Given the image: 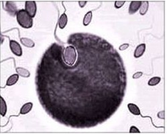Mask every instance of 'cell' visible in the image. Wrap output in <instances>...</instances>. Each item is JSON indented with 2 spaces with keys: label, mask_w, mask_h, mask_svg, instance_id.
Segmentation results:
<instances>
[{
  "label": "cell",
  "mask_w": 167,
  "mask_h": 134,
  "mask_svg": "<svg viewBox=\"0 0 167 134\" xmlns=\"http://www.w3.org/2000/svg\"><path fill=\"white\" fill-rule=\"evenodd\" d=\"M125 1H116L114 4V6L116 9H120L123 5L125 4Z\"/></svg>",
  "instance_id": "cell-19"
},
{
  "label": "cell",
  "mask_w": 167,
  "mask_h": 134,
  "mask_svg": "<svg viewBox=\"0 0 167 134\" xmlns=\"http://www.w3.org/2000/svg\"><path fill=\"white\" fill-rule=\"evenodd\" d=\"M129 46V44H128V43H126V44H121L120 47H119V50L120 51H124L126 50L127 48H128Z\"/></svg>",
  "instance_id": "cell-21"
},
{
  "label": "cell",
  "mask_w": 167,
  "mask_h": 134,
  "mask_svg": "<svg viewBox=\"0 0 167 134\" xmlns=\"http://www.w3.org/2000/svg\"><path fill=\"white\" fill-rule=\"evenodd\" d=\"M19 80V74H14L10 76L8 79L7 80L6 85L7 86H12L14 85L17 83V82Z\"/></svg>",
  "instance_id": "cell-12"
},
{
  "label": "cell",
  "mask_w": 167,
  "mask_h": 134,
  "mask_svg": "<svg viewBox=\"0 0 167 134\" xmlns=\"http://www.w3.org/2000/svg\"><path fill=\"white\" fill-rule=\"evenodd\" d=\"M25 10L28 13L32 18L35 17L37 6L36 3L34 1H26L25 3Z\"/></svg>",
  "instance_id": "cell-5"
},
{
  "label": "cell",
  "mask_w": 167,
  "mask_h": 134,
  "mask_svg": "<svg viewBox=\"0 0 167 134\" xmlns=\"http://www.w3.org/2000/svg\"><path fill=\"white\" fill-rule=\"evenodd\" d=\"M148 6H149V3L148 1H142L140 7V14L142 15H145L148 10Z\"/></svg>",
  "instance_id": "cell-15"
},
{
  "label": "cell",
  "mask_w": 167,
  "mask_h": 134,
  "mask_svg": "<svg viewBox=\"0 0 167 134\" xmlns=\"http://www.w3.org/2000/svg\"><path fill=\"white\" fill-rule=\"evenodd\" d=\"M1 111H0V113L2 117H4L7 113V104L6 101L4 100V99L1 96Z\"/></svg>",
  "instance_id": "cell-17"
},
{
  "label": "cell",
  "mask_w": 167,
  "mask_h": 134,
  "mask_svg": "<svg viewBox=\"0 0 167 134\" xmlns=\"http://www.w3.org/2000/svg\"><path fill=\"white\" fill-rule=\"evenodd\" d=\"M68 22V18L67 15L65 13H63V14L60 16L59 20V26L60 29H64L66 26H67Z\"/></svg>",
  "instance_id": "cell-11"
},
{
  "label": "cell",
  "mask_w": 167,
  "mask_h": 134,
  "mask_svg": "<svg viewBox=\"0 0 167 134\" xmlns=\"http://www.w3.org/2000/svg\"><path fill=\"white\" fill-rule=\"evenodd\" d=\"M158 117L160 118V119H164V111H160L158 113Z\"/></svg>",
  "instance_id": "cell-23"
},
{
  "label": "cell",
  "mask_w": 167,
  "mask_h": 134,
  "mask_svg": "<svg viewBox=\"0 0 167 134\" xmlns=\"http://www.w3.org/2000/svg\"><path fill=\"white\" fill-rule=\"evenodd\" d=\"M142 1H132L130 3L129 7V14H134L136 13L138 10L140 9V5H141Z\"/></svg>",
  "instance_id": "cell-7"
},
{
  "label": "cell",
  "mask_w": 167,
  "mask_h": 134,
  "mask_svg": "<svg viewBox=\"0 0 167 134\" xmlns=\"http://www.w3.org/2000/svg\"><path fill=\"white\" fill-rule=\"evenodd\" d=\"M4 9L12 16H14L15 14H17L18 13L17 6L14 1H6V7H5Z\"/></svg>",
  "instance_id": "cell-6"
},
{
  "label": "cell",
  "mask_w": 167,
  "mask_h": 134,
  "mask_svg": "<svg viewBox=\"0 0 167 134\" xmlns=\"http://www.w3.org/2000/svg\"><path fill=\"white\" fill-rule=\"evenodd\" d=\"M143 75V72H137L135 73L133 76H132V78L134 79H139V78L141 77Z\"/></svg>",
  "instance_id": "cell-22"
},
{
  "label": "cell",
  "mask_w": 167,
  "mask_h": 134,
  "mask_svg": "<svg viewBox=\"0 0 167 134\" xmlns=\"http://www.w3.org/2000/svg\"><path fill=\"white\" fill-rule=\"evenodd\" d=\"M15 70H16L17 73L19 74L20 76L24 78H28L30 76V72H29V71L27 69L22 68V67H18Z\"/></svg>",
  "instance_id": "cell-14"
},
{
  "label": "cell",
  "mask_w": 167,
  "mask_h": 134,
  "mask_svg": "<svg viewBox=\"0 0 167 134\" xmlns=\"http://www.w3.org/2000/svg\"><path fill=\"white\" fill-rule=\"evenodd\" d=\"M10 48L12 52L14 54V55L18 57L22 56V48L21 47L20 44L15 40H11L10 41Z\"/></svg>",
  "instance_id": "cell-4"
},
{
  "label": "cell",
  "mask_w": 167,
  "mask_h": 134,
  "mask_svg": "<svg viewBox=\"0 0 167 134\" xmlns=\"http://www.w3.org/2000/svg\"><path fill=\"white\" fill-rule=\"evenodd\" d=\"M146 46L145 44H141L138 46L134 53V57L136 58H138L142 56L146 51Z\"/></svg>",
  "instance_id": "cell-8"
},
{
  "label": "cell",
  "mask_w": 167,
  "mask_h": 134,
  "mask_svg": "<svg viewBox=\"0 0 167 134\" xmlns=\"http://www.w3.org/2000/svg\"><path fill=\"white\" fill-rule=\"evenodd\" d=\"M129 132L130 133H140V131L136 127H135V126H132L130 129H129Z\"/></svg>",
  "instance_id": "cell-20"
},
{
  "label": "cell",
  "mask_w": 167,
  "mask_h": 134,
  "mask_svg": "<svg viewBox=\"0 0 167 134\" xmlns=\"http://www.w3.org/2000/svg\"><path fill=\"white\" fill-rule=\"evenodd\" d=\"M92 18H93V13L91 11H89V12L86 13L83 18V25L85 26H87L88 25H89L90 23L91 22Z\"/></svg>",
  "instance_id": "cell-16"
},
{
  "label": "cell",
  "mask_w": 167,
  "mask_h": 134,
  "mask_svg": "<svg viewBox=\"0 0 167 134\" xmlns=\"http://www.w3.org/2000/svg\"><path fill=\"white\" fill-rule=\"evenodd\" d=\"M67 41L77 50L75 63L66 64L64 46L53 43L37 66V95L56 121L73 128L93 127L107 121L122 103L125 66L118 51L99 36L75 33Z\"/></svg>",
  "instance_id": "cell-1"
},
{
  "label": "cell",
  "mask_w": 167,
  "mask_h": 134,
  "mask_svg": "<svg viewBox=\"0 0 167 134\" xmlns=\"http://www.w3.org/2000/svg\"><path fill=\"white\" fill-rule=\"evenodd\" d=\"M161 80V78L159 77H154L151 78V79L149 80L148 81V84L149 86H151V87H153V86H156L159 84V82H160Z\"/></svg>",
  "instance_id": "cell-18"
},
{
  "label": "cell",
  "mask_w": 167,
  "mask_h": 134,
  "mask_svg": "<svg viewBox=\"0 0 167 134\" xmlns=\"http://www.w3.org/2000/svg\"><path fill=\"white\" fill-rule=\"evenodd\" d=\"M87 3V1H79V5L81 8H83L86 5Z\"/></svg>",
  "instance_id": "cell-24"
},
{
  "label": "cell",
  "mask_w": 167,
  "mask_h": 134,
  "mask_svg": "<svg viewBox=\"0 0 167 134\" xmlns=\"http://www.w3.org/2000/svg\"><path fill=\"white\" fill-rule=\"evenodd\" d=\"M20 41L22 42V44L26 47L28 48H33L35 46V43L32 40L28 38H21Z\"/></svg>",
  "instance_id": "cell-13"
},
{
  "label": "cell",
  "mask_w": 167,
  "mask_h": 134,
  "mask_svg": "<svg viewBox=\"0 0 167 134\" xmlns=\"http://www.w3.org/2000/svg\"><path fill=\"white\" fill-rule=\"evenodd\" d=\"M17 21L23 28L29 29L33 26V19L25 10H20L16 14Z\"/></svg>",
  "instance_id": "cell-3"
},
{
  "label": "cell",
  "mask_w": 167,
  "mask_h": 134,
  "mask_svg": "<svg viewBox=\"0 0 167 134\" xmlns=\"http://www.w3.org/2000/svg\"><path fill=\"white\" fill-rule=\"evenodd\" d=\"M128 108L129 109V112L134 115H141L140 110L138 107L134 103H129L128 105Z\"/></svg>",
  "instance_id": "cell-10"
},
{
  "label": "cell",
  "mask_w": 167,
  "mask_h": 134,
  "mask_svg": "<svg viewBox=\"0 0 167 134\" xmlns=\"http://www.w3.org/2000/svg\"><path fill=\"white\" fill-rule=\"evenodd\" d=\"M67 43L69 45L67 47L63 48V58L66 64L71 65L75 63L77 57V52L75 46L68 41Z\"/></svg>",
  "instance_id": "cell-2"
},
{
  "label": "cell",
  "mask_w": 167,
  "mask_h": 134,
  "mask_svg": "<svg viewBox=\"0 0 167 134\" xmlns=\"http://www.w3.org/2000/svg\"><path fill=\"white\" fill-rule=\"evenodd\" d=\"M32 107H33L32 103L29 102V103H25L22 107H21L20 114H21V115L28 114V113L31 111L32 109Z\"/></svg>",
  "instance_id": "cell-9"
}]
</instances>
